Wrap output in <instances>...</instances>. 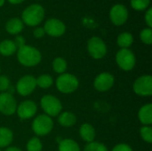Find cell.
<instances>
[{
    "mask_svg": "<svg viewBox=\"0 0 152 151\" xmlns=\"http://www.w3.org/2000/svg\"><path fill=\"white\" fill-rule=\"evenodd\" d=\"M17 59L25 67H35L41 61L42 55L36 47L25 44L18 49Z\"/></svg>",
    "mask_w": 152,
    "mask_h": 151,
    "instance_id": "1",
    "label": "cell"
},
{
    "mask_svg": "<svg viewBox=\"0 0 152 151\" xmlns=\"http://www.w3.org/2000/svg\"><path fill=\"white\" fill-rule=\"evenodd\" d=\"M45 17V9L41 4H33L28 6L21 13V20L29 27L39 25Z\"/></svg>",
    "mask_w": 152,
    "mask_h": 151,
    "instance_id": "2",
    "label": "cell"
},
{
    "mask_svg": "<svg viewBox=\"0 0 152 151\" xmlns=\"http://www.w3.org/2000/svg\"><path fill=\"white\" fill-rule=\"evenodd\" d=\"M79 85L78 79L72 74H61L56 79V87L62 93H72Z\"/></svg>",
    "mask_w": 152,
    "mask_h": 151,
    "instance_id": "3",
    "label": "cell"
},
{
    "mask_svg": "<svg viewBox=\"0 0 152 151\" xmlns=\"http://www.w3.org/2000/svg\"><path fill=\"white\" fill-rule=\"evenodd\" d=\"M53 128V122L51 117L41 114L38 115L32 123V130L37 136H45L52 132Z\"/></svg>",
    "mask_w": 152,
    "mask_h": 151,
    "instance_id": "4",
    "label": "cell"
},
{
    "mask_svg": "<svg viewBox=\"0 0 152 151\" xmlns=\"http://www.w3.org/2000/svg\"><path fill=\"white\" fill-rule=\"evenodd\" d=\"M40 105L42 109L45 112V115L49 117H57L60 115L62 105L60 100L53 95H45L40 101Z\"/></svg>",
    "mask_w": 152,
    "mask_h": 151,
    "instance_id": "5",
    "label": "cell"
},
{
    "mask_svg": "<svg viewBox=\"0 0 152 151\" xmlns=\"http://www.w3.org/2000/svg\"><path fill=\"white\" fill-rule=\"evenodd\" d=\"M116 61L118 67L125 70H132L136 63L135 55L129 49H120L116 54Z\"/></svg>",
    "mask_w": 152,
    "mask_h": 151,
    "instance_id": "6",
    "label": "cell"
},
{
    "mask_svg": "<svg viewBox=\"0 0 152 151\" xmlns=\"http://www.w3.org/2000/svg\"><path fill=\"white\" fill-rule=\"evenodd\" d=\"M87 51L94 59L100 60L106 55L107 46L101 37L93 36L87 42Z\"/></svg>",
    "mask_w": 152,
    "mask_h": 151,
    "instance_id": "7",
    "label": "cell"
},
{
    "mask_svg": "<svg viewBox=\"0 0 152 151\" xmlns=\"http://www.w3.org/2000/svg\"><path fill=\"white\" fill-rule=\"evenodd\" d=\"M134 92L142 97L152 95V77L151 75H143L138 77L133 85Z\"/></svg>",
    "mask_w": 152,
    "mask_h": 151,
    "instance_id": "8",
    "label": "cell"
},
{
    "mask_svg": "<svg viewBox=\"0 0 152 151\" xmlns=\"http://www.w3.org/2000/svg\"><path fill=\"white\" fill-rule=\"evenodd\" d=\"M37 87L36 77L31 75H26L19 79L16 85L17 93L21 96H28L31 94Z\"/></svg>",
    "mask_w": 152,
    "mask_h": 151,
    "instance_id": "9",
    "label": "cell"
},
{
    "mask_svg": "<svg viewBox=\"0 0 152 151\" xmlns=\"http://www.w3.org/2000/svg\"><path fill=\"white\" fill-rule=\"evenodd\" d=\"M17 102L13 95L4 92L0 93V112L5 116H12L16 112Z\"/></svg>",
    "mask_w": 152,
    "mask_h": 151,
    "instance_id": "10",
    "label": "cell"
},
{
    "mask_svg": "<svg viewBox=\"0 0 152 151\" xmlns=\"http://www.w3.org/2000/svg\"><path fill=\"white\" fill-rule=\"evenodd\" d=\"M44 29L47 35L53 37H59L65 33L66 26L61 20L56 18H52L45 21Z\"/></svg>",
    "mask_w": 152,
    "mask_h": 151,
    "instance_id": "11",
    "label": "cell"
},
{
    "mask_svg": "<svg viewBox=\"0 0 152 151\" xmlns=\"http://www.w3.org/2000/svg\"><path fill=\"white\" fill-rule=\"evenodd\" d=\"M110 19L111 22L116 26H121L125 24L128 19L127 8L121 4H115L112 6L110 12Z\"/></svg>",
    "mask_w": 152,
    "mask_h": 151,
    "instance_id": "12",
    "label": "cell"
},
{
    "mask_svg": "<svg viewBox=\"0 0 152 151\" xmlns=\"http://www.w3.org/2000/svg\"><path fill=\"white\" fill-rule=\"evenodd\" d=\"M114 83L115 78L111 74L108 72H102L95 77L94 81V86L99 92H107L112 88Z\"/></svg>",
    "mask_w": 152,
    "mask_h": 151,
    "instance_id": "13",
    "label": "cell"
},
{
    "mask_svg": "<svg viewBox=\"0 0 152 151\" xmlns=\"http://www.w3.org/2000/svg\"><path fill=\"white\" fill-rule=\"evenodd\" d=\"M16 111L20 119H29L36 115L37 111V106L33 101L28 100L22 101L17 107Z\"/></svg>",
    "mask_w": 152,
    "mask_h": 151,
    "instance_id": "14",
    "label": "cell"
},
{
    "mask_svg": "<svg viewBox=\"0 0 152 151\" xmlns=\"http://www.w3.org/2000/svg\"><path fill=\"white\" fill-rule=\"evenodd\" d=\"M138 117L140 122L144 125H151L152 124V104H145L143 105L139 112Z\"/></svg>",
    "mask_w": 152,
    "mask_h": 151,
    "instance_id": "15",
    "label": "cell"
},
{
    "mask_svg": "<svg viewBox=\"0 0 152 151\" xmlns=\"http://www.w3.org/2000/svg\"><path fill=\"white\" fill-rule=\"evenodd\" d=\"M79 134H80V137L85 142L89 143V142H94L96 133H95V129L94 128L92 125L85 123L79 128Z\"/></svg>",
    "mask_w": 152,
    "mask_h": 151,
    "instance_id": "16",
    "label": "cell"
},
{
    "mask_svg": "<svg viewBox=\"0 0 152 151\" xmlns=\"http://www.w3.org/2000/svg\"><path fill=\"white\" fill-rule=\"evenodd\" d=\"M24 23L19 18H12L5 24L6 31L11 35H17L20 33L23 29Z\"/></svg>",
    "mask_w": 152,
    "mask_h": 151,
    "instance_id": "17",
    "label": "cell"
},
{
    "mask_svg": "<svg viewBox=\"0 0 152 151\" xmlns=\"http://www.w3.org/2000/svg\"><path fill=\"white\" fill-rule=\"evenodd\" d=\"M58 123L64 127H71L77 123V117L72 112H63L60 113L58 117Z\"/></svg>",
    "mask_w": 152,
    "mask_h": 151,
    "instance_id": "18",
    "label": "cell"
},
{
    "mask_svg": "<svg viewBox=\"0 0 152 151\" xmlns=\"http://www.w3.org/2000/svg\"><path fill=\"white\" fill-rule=\"evenodd\" d=\"M17 47L12 40L5 39L0 43V53L4 56H11L15 53Z\"/></svg>",
    "mask_w": 152,
    "mask_h": 151,
    "instance_id": "19",
    "label": "cell"
},
{
    "mask_svg": "<svg viewBox=\"0 0 152 151\" xmlns=\"http://www.w3.org/2000/svg\"><path fill=\"white\" fill-rule=\"evenodd\" d=\"M13 140L12 132L7 127H0V148L8 147Z\"/></svg>",
    "mask_w": 152,
    "mask_h": 151,
    "instance_id": "20",
    "label": "cell"
},
{
    "mask_svg": "<svg viewBox=\"0 0 152 151\" xmlns=\"http://www.w3.org/2000/svg\"><path fill=\"white\" fill-rule=\"evenodd\" d=\"M134 42V36L129 32H123L120 35H118L117 39V44L121 49H128L133 44Z\"/></svg>",
    "mask_w": 152,
    "mask_h": 151,
    "instance_id": "21",
    "label": "cell"
},
{
    "mask_svg": "<svg viewBox=\"0 0 152 151\" xmlns=\"http://www.w3.org/2000/svg\"><path fill=\"white\" fill-rule=\"evenodd\" d=\"M59 151H80L79 145L71 139H64L59 142Z\"/></svg>",
    "mask_w": 152,
    "mask_h": 151,
    "instance_id": "22",
    "label": "cell"
},
{
    "mask_svg": "<svg viewBox=\"0 0 152 151\" xmlns=\"http://www.w3.org/2000/svg\"><path fill=\"white\" fill-rule=\"evenodd\" d=\"M36 82H37V86H38L42 89H47V88L51 87L52 85L53 84V77L47 74L39 76L37 78H36Z\"/></svg>",
    "mask_w": 152,
    "mask_h": 151,
    "instance_id": "23",
    "label": "cell"
},
{
    "mask_svg": "<svg viewBox=\"0 0 152 151\" xmlns=\"http://www.w3.org/2000/svg\"><path fill=\"white\" fill-rule=\"evenodd\" d=\"M67 61L61 57H56L53 61V69L58 74H63L67 70Z\"/></svg>",
    "mask_w": 152,
    "mask_h": 151,
    "instance_id": "24",
    "label": "cell"
},
{
    "mask_svg": "<svg viewBox=\"0 0 152 151\" xmlns=\"http://www.w3.org/2000/svg\"><path fill=\"white\" fill-rule=\"evenodd\" d=\"M42 149H43L42 142L37 137L31 138L27 143L28 151H42Z\"/></svg>",
    "mask_w": 152,
    "mask_h": 151,
    "instance_id": "25",
    "label": "cell"
},
{
    "mask_svg": "<svg viewBox=\"0 0 152 151\" xmlns=\"http://www.w3.org/2000/svg\"><path fill=\"white\" fill-rule=\"evenodd\" d=\"M151 4V0H131V6L136 11H144Z\"/></svg>",
    "mask_w": 152,
    "mask_h": 151,
    "instance_id": "26",
    "label": "cell"
},
{
    "mask_svg": "<svg viewBox=\"0 0 152 151\" xmlns=\"http://www.w3.org/2000/svg\"><path fill=\"white\" fill-rule=\"evenodd\" d=\"M84 151H109L107 147L101 143V142H92L86 144V146L85 147Z\"/></svg>",
    "mask_w": 152,
    "mask_h": 151,
    "instance_id": "27",
    "label": "cell"
},
{
    "mask_svg": "<svg viewBox=\"0 0 152 151\" xmlns=\"http://www.w3.org/2000/svg\"><path fill=\"white\" fill-rule=\"evenodd\" d=\"M140 38L142 42L145 44H151L152 43V29L151 28H143L140 33Z\"/></svg>",
    "mask_w": 152,
    "mask_h": 151,
    "instance_id": "28",
    "label": "cell"
},
{
    "mask_svg": "<svg viewBox=\"0 0 152 151\" xmlns=\"http://www.w3.org/2000/svg\"><path fill=\"white\" fill-rule=\"evenodd\" d=\"M141 136L144 142L147 143L152 142V128L151 125H143L140 130Z\"/></svg>",
    "mask_w": 152,
    "mask_h": 151,
    "instance_id": "29",
    "label": "cell"
},
{
    "mask_svg": "<svg viewBox=\"0 0 152 151\" xmlns=\"http://www.w3.org/2000/svg\"><path fill=\"white\" fill-rule=\"evenodd\" d=\"M11 85H10V80L8 78V77L3 75L0 76V92L4 93L7 92L10 88Z\"/></svg>",
    "mask_w": 152,
    "mask_h": 151,
    "instance_id": "30",
    "label": "cell"
},
{
    "mask_svg": "<svg viewBox=\"0 0 152 151\" xmlns=\"http://www.w3.org/2000/svg\"><path fill=\"white\" fill-rule=\"evenodd\" d=\"M112 151H133V149L131 148V146H129L128 144L126 143H119L118 145H116Z\"/></svg>",
    "mask_w": 152,
    "mask_h": 151,
    "instance_id": "31",
    "label": "cell"
},
{
    "mask_svg": "<svg viewBox=\"0 0 152 151\" xmlns=\"http://www.w3.org/2000/svg\"><path fill=\"white\" fill-rule=\"evenodd\" d=\"M144 19H145V22L148 26V28H151L152 27V8L150 7L146 13H145V16H144Z\"/></svg>",
    "mask_w": 152,
    "mask_h": 151,
    "instance_id": "32",
    "label": "cell"
},
{
    "mask_svg": "<svg viewBox=\"0 0 152 151\" xmlns=\"http://www.w3.org/2000/svg\"><path fill=\"white\" fill-rule=\"evenodd\" d=\"M45 29H44V28H41V27L36 28L34 32H33V35L36 38H41L45 36Z\"/></svg>",
    "mask_w": 152,
    "mask_h": 151,
    "instance_id": "33",
    "label": "cell"
},
{
    "mask_svg": "<svg viewBox=\"0 0 152 151\" xmlns=\"http://www.w3.org/2000/svg\"><path fill=\"white\" fill-rule=\"evenodd\" d=\"M13 42H14V44H15L17 49H19V48L22 47L23 45H25V39H24V37L21 36H17L15 37V39H14Z\"/></svg>",
    "mask_w": 152,
    "mask_h": 151,
    "instance_id": "34",
    "label": "cell"
},
{
    "mask_svg": "<svg viewBox=\"0 0 152 151\" xmlns=\"http://www.w3.org/2000/svg\"><path fill=\"white\" fill-rule=\"evenodd\" d=\"M7 1L12 4H21L22 2H24V0H7Z\"/></svg>",
    "mask_w": 152,
    "mask_h": 151,
    "instance_id": "35",
    "label": "cell"
},
{
    "mask_svg": "<svg viewBox=\"0 0 152 151\" xmlns=\"http://www.w3.org/2000/svg\"><path fill=\"white\" fill-rule=\"evenodd\" d=\"M4 151H22L20 149L17 148V147H9L7 148Z\"/></svg>",
    "mask_w": 152,
    "mask_h": 151,
    "instance_id": "36",
    "label": "cell"
},
{
    "mask_svg": "<svg viewBox=\"0 0 152 151\" xmlns=\"http://www.w3.org/2000/svg\"><path fill=\"white\" fill-rule=\"evenodd\" d=\"M4 2H5V0H0V7L4 4Z\"/></svg>",
    "mask_w": 152,
    "mask_h": 151,
    "instance_id": "37",
    "label": "cell"
},
{
    "mask_svg": "<svg viewBox=\"0 0 152 151\" xmlns=\"http://www.w3.org/2000/svg\"><path fill=\"white\" fill-rule=\"evenodd\" d=\"M0 71H1V68H0Z\"/></svg>",
    "mask_w": 152,
    "mask_h": 151,
    "instance_id": "38",
    "label": "cell"
},
{
    "mask_svg": "<svg viewBox=\"0 0 152 151\" xmlns=\"http://www.w3.org/2000/svg\"><path fill=\"white\" fill-rule=\"evenodd\" d=\"M0 151H2V150H0Z\"/></svg>",
    "mask_w": 152,
    "mask_h": 151,
    "instance_id": "39",
    "label": "cell"
}]
</instances>
